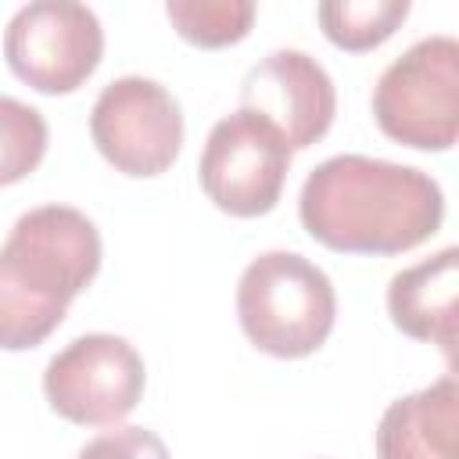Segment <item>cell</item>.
I'll use <instances>...</instances> for the list:
<instances>
[{
	"instance_id": "cell-1",
	"label": "cell",
	"mask_w": 459,
	"mask_h": 459,
	"mask_svg": "<svg viewBox=\"0 0 459 459\" xmlns=\"http://www.w3.org/2000/svg\"><path fill=\"white\" fill-rule=\"evenodd\" d=\"M312 240L344 255H402L441 230L445 194L423 169L333 154L319 161L298 197Z\"/></svg>"
},
{
	"instance_id": "cell-2",
	"label": "cell",
	"mask_w": 459,
	"mask_h": 459,
	"mask_svg": "<svg viewBox=\"0 0 459 459\" xmlns=\"http://www.w3.org/2000/svg\"><path fill=\"white\" fill-rule=\"evenodd\" d=\"M100 269L97 226L68 204H39L0 244V348L43 344Z\"/></svg>"
},
{
	"instance_id": "cell-3",
	"label": "cell",
	"mask_w": 459,
	"mask_h": 459,
	"mask_svg": "<svg viewBox=\"0 0 459 459\" xmlns=\"http://www.w3.org/2000/svg\"><path fill=\"white\" fill-rule=\"evenodd\" d=\"M237 319L247 341L276 359L319 351L337 319L330 276L294 251L258 255L237 283Z\"/></svg>"
},
{
	"instance_id": "cell-4",
	"label": "cell",
	"mask_w": 459,
	"mask_h": 459,
	"mask_svg": "<svg viewBox=\"0 0 459 459\" xmlns=\"http://www.w3.org/2000/svg\"><path fill=\"white\" fill-rule=\"evenodd\" d=\"M384 136L412 151H448L459 136V43L427 36L394 57L373 90Z\"/></svg>"
},
{
	"instance_id": "cell-5",
	"label": "cell",
	"mask_w": 459,
	"mask_h": 459,
	"mask_svg": "<svg viewBox=\"0 0 459 459\" xmlns=\"http://www.w3.org/2000/svg\"><path fill=\"white\" fill-rule=\"evenodd\" d=\"M104 29L86 4L36 0L14 11L4 29L7 68L39 93H72L100 65Z\"/></svg>"
},
{
	"instance_id": "cell-6",
	"label": "cell",
	"mask_w": 459,
	"mask_h": 459,
	"mask_svg": "<svg viewBox=\"0 0 459 459\" xmlns=\"http://www.w3.org/2000/svg\"><path fill=\"white\" fill-rule=\"evenodd\" d=\"M90 136L115 172L151 179L179 158L183 111L161 82L122 75L100 90L90 111Z\"/></svg>"
},
{
	"instance_id": "cell-7",
	"label": "cell",
	"mask_w": 459,
	"mask_h": 459,
	"mask_svg": "<svg viewBox=\"0 0 459 459\" xmlns=\"http://www.w3.org/2000/svg\"><path fill=\"white\" fill-rule=\"evenodd\" d=\"M140 351L115 333H86L65 344L43 369V394L57 416L79 427H115L143 398Z\"/></svg>"
},
{
	"instance_id": "cell-8",
	"label": "cell",
	"mask_w": 459,
	"mask_h": 459,
	"mask_svg": "<svg viewBox=\"0 0 459 459\" xmlns=\"http://www.w3.org/2000/svg\"><path fill=\"white\" fill-rule=\"evenodd\" d=\"M290 147L283 136L251 111L219 118L201 151V190L208 201L237 219H255L276 208L290 172Z\"/></svg>"
},
{
	"instance_id": "cell-9",
	"label": "cell",
	"mask_w": 459,
	"mask_h": 459,
	"mask_svg": "<svg viewBox=\"0 0 459 459\" xmlns=\"http://www.w3.org/2000/svg\"><path fill=\"white\" fill-rule=\"evenodd\" d=\"M240 108L265 118L290 151H305L333 126L337 90L326 68L305 50H273L247 68Z\"/></svg>"
},
{
	"instance_id": "cell-10",
	"label": "cell",
	"mask_w": 459,
	"mask_h": 459,
	"mask_svg": "<svg viewBox=\"0 0 459 459\" xmlns=\"http://www.w3.org/2000/svg\"><path fill=\"white\" fill-rule=\"evenodd\" d=\"M455 308H459V251L441 247L437 255L402 269L387 283L391 323L412 337L437 344L455 362Z\"/></svg>"
},
{
	"instance_id": "cell-11",
	"label": "cell",
	"mask_w": 459,
	"mask_h": 459,
	"mask_svg": "<svg viewBox=\"0 0 459 459\" xmlns=\"http://www.w3.org/2000/svg\"><path fill=\"white\" fill-rule=\"evenodd\" d=\"M377 459H459V384L452 373L384 409Z\"/></svg>"
},
{
	"instance_id": "cell-12",
	"label": "cell",
	"mask_w": 459,
	"mask_h": 459,
	"mask_svg": "<svg viewBox=\"0 0 459 459\" xmlns=\"http://www.w3.org/2000/svg\"><path fill=\"white\" fill-rule=\"evenodd\" d=\"M316 18L333 47L362 54L394 36L409 18V0H330L316 7Z\"/></svg>"
},
{
	"instance_id": "cell-13",
	"label": "cell",
	"mask_w": 459,
	"mask_h": 459,
	"mask_svg": "<svg viewBox=\"0 0 459 459\" xmlns=\"http://www.w3.org/2000/svg\"><path fill=\"white\" fill-rule=\"evenodd\" d=\"M165 14L172 29L204 50L240 43L251 32L255 4L251 0H169Z\"/></svg>"
},
{
	"instance_id": "cell-14",
	"label": "cell",
	"mask_w": 459,
	"mask_h": 459,
	"mask_svg": "<svg viewBox=\"0 0 459 459\" xmlns=\"http://www.w3.org/2000/svg\"><path fill=\"white\" fill-rule=\"evenodd\" d=\"M47 118L14 97L0 93V186L22 183L47 154Z\"/></svg>"
},
{
	"instance_id": "cell-15",
	"label": "cell",
	"mask_w": 459,
	"mask_h": 459,
	"mask_svg": "<svg viewBox=\"0 0 459 459\" xmlns=\"http://www.w3.org/2000/svg\"><path fill=\"white\" fill-rule=\"evenodd\" d=\"M75 459H169V448L147 427H115L86 441Z\"/></svg>"
}]
</instances>
